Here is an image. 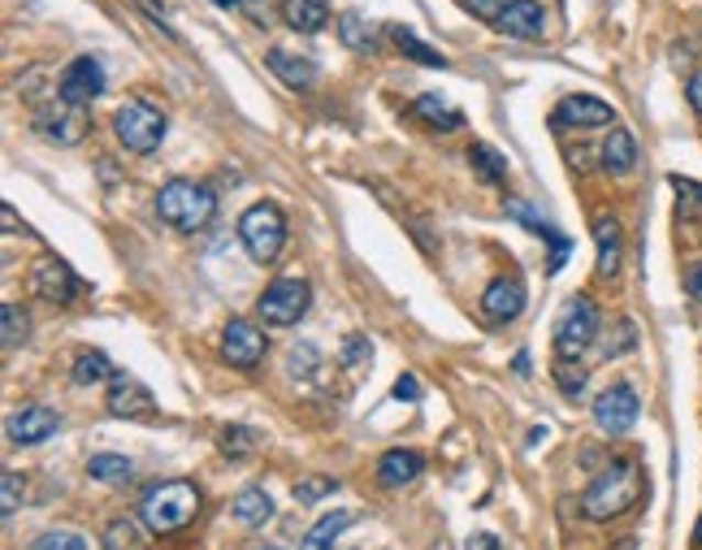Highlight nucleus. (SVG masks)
<instances>
[{
    "instance_id": "f257e3e1",
    "label": "nucleus",
    "mask_w": 702,
    "mask_h": 550,
    "mask_svg": "<svg viewBox=\"0 0 702 550\" xmlns=\"http://www.w3.org/2000/svg\"><path fill=\"white\" fill-rule=\"evenodd\" d=\"M641 469L633 464V460H612L594 482L590 490L581 494V516L585 520H594V525H603V520H616V516H625L633 512L637 503H641Z\"/></svg>"
},
{
    "instance_id": "f03ea898",
    "label": "nucleus",
    "mask_w": 702,
    "mask_h": 550,
    "mask_svg": "<svg viewBox=\"0 0 702 550\" xmlns=\"http://www.w3.org/2000/svg\"><path fill=\"white\" fill-rule=\"evenodd\" d=\"M200 516V490L191 482H161L140 498V520L147 534H183L191 520Z\"/></svg>"
},
{
    "instance_id": "7ed1b4c3",
    "label": "nucleus",
    "mask_w": 702,
    "mask_h": 550,
    "mask_svg": "<svg viewBox=\"0 0 702 550\" xmlns=\"http://www.w3.org/2000/svg\"><path fill=\"white\" fill-rule=\"evenodd\" d=\"M217 212V196H212L205 183H191V178H174L156 191V217L183 234H196L205 230Z\"/></svg>"
},
{
    "instance_id": "20e7f679",
    "label": "nucleus",
    "mask_w": 702,
    "mask_h": 550,
    "mask_svg": "<svg viewBox=\"0 0 702 550\" xmlns=\"http://www.w3.org/2000/svg\"><path fill=\"white\" fill-rule=\"evenodd\" d=\"M239 243L256 265H274L286 248V212L278 205H252L239 217Z\"/></svg>"
},
{
    "instance_id": "39448f33",
    "label": "nucleus",
    "mask_w": 702,
    "mask_h": 550,
    "mask_svg": "<svg viewBox=\"0 0 702 550\" xmlns=\"http://www.w3.org/2000/svg\"><path fill=\"white\" fill-rule=\"evenodd\" d=\"M113 135L127 152L147 156L161 147L165 139V113L152 105V100H127L118 113H113Z\"/></svg>"
},
{
    "instance_id": "423d86ee",
    "label": "nucleus",
    "mask_w": 702,
    "mask_h": 550,
    "mask_svg": "<svg viewBox=\"0 0 702 550\" xmlns=\"http://www.w3.org/2000/svg\"><path fill=\"white\" fill-rule=\"evenodd\" d=\"M556 355L560 360H577L585 346L599 339V304L594 295H572L556 317Z\"/></svg>"
},
{
    "instance_id": "0eeeda50",
    "label": "nucleus",
    "mask_w": 702,
    "mask_h": 550,
    "mask_svg": "<svg viewBox=\"0 0 702 550\" xmlns=\"http://www.w3.org/2000/svg\"><path fill=\"white\" fill-rule=\"evenodd\" d=\"M308 304H312V290H308L304 277H274V282L261 290V299H256V317H261L265 326H274V330H286V326L304 321Z\"/></svg>"
},
{
    "instance_id": "6e6552de",
    "label": "nucleus",
    "mask_w": 702,
    "mask_h": 550,
    "mask_svg": "<svg viewBox=\"0 0 702 550\" xmlns=\"http://www.w3.org/2000/svg\"><path fill=\"white\" fill-rule=\"evenodd\" d=\"M637 416H641V399H637V391H633L629 382H612V386L594 399V425H599V433H607V438H625L633 425H637Z\"/></svg>"
},
{
    "instance_id": "1a4fd4ad",
    "label": "nucleus",
    "mask_w": 702,
    "mask_h": 550,
    "mask_svg": "<svg viewBox=\"0 0 702 550\" xmlns=\"http://www.w3.org/2000/svg\"><path fill=\"white\" fill-rule=\"evenodd\" d=\"M31 290H35V299H44V304H53V308H70L74 299H78V290H83V282L74 277V270L66 261L40 256V261L31 265Z\"/></svg>"
},
{
    "instance_id": "9d476101",
    "label": "nucleus",
    "mask_w": 702,
    "mask_h": 550,
    "mask_svg": "<svg viewBox=\"0 0 702 550\" xmlns=\"http://www.w3.org/2000/svg\"><path fill=\"white\" fill-rule=\"evenodd\" d=\"M35 131L48 139V143L74 147V143H83V135H87V109L66 105V100L57 96V100H48V105L35 109Z\"/></svg>"
},
{
    "instance_id": "9b49d317",
    "label": "nucleus",
    "mask_w": 702,
    "mask_h": 550,
    "mask_svg": "<svg viewBox=\"0 0 702 550\" xmlns=\"http://www.w3.org/2000/svg\"><path fill=\"white\" fill-rule=\"evenodd\" d=\"M265 334H261V326H252V321H243V317H234V321H226V330H221V360L230 364V369H256L261 360H265Z\"/></svg>"
},
{
    "instance_id": "f8f14e48",
    "label": "nucleus",
    "mask_w": 702,
    "mask_h": 550,
    "mask_svg": "<svg viewBox=\"0 0 702 550\" xmlns=\"http://www.w3.org/2000/svg\"><path fill=\"white\" fill-rule=\"evenodd\" d=\"M100 91H105V66H100V57H74L70 66L62 69V78H57V96H62L66 105H78V109H87Z\"/></svg>"
},
{
    "instance_id": "ddd939ff",
    "label": "nucleus",
    "mask_w": 702,
    "mask_h": 550,
    "mask_svg": "<svg viewBox=\"0 0 702 550\" xmlns=\"http://www.w3.org/2000/svg\"><path fill=\"white\" fill-rule=\"evenodd\" d=\"M105 408H109L113 416H122V420H152V416H156V399H152V391L143 386L140 377L118 373V377L109 382Z\"/></svg>"
},
{
    "instance_id": "4468645a",
    "label": "nucleus",
    "mask_w": 702,
    "mask_h": 550,
    "mask_svg": "<svg viewBox=\"0 0 702 550\" xmlns=\"http://www.w3.org/2000/svg\"><path fill=\"white\" fill-rule=\"evenodd\" d=\"M53 433H57V413L44 408V404H22V408H13L9 420H4V438H9L13 447H35V442H44V438H53Z\"/></svg>"
},
{
    "instance_id": "2eb2a0df",
    "label": "nucleus",
    "mask_w": 702,
    "mask_h": 550,
    "mask_svg": "<svg viewBox=\"0 0 702 550\" xmlns=\"http://www.w3.org/2000/svg\"><path fill=\"white\" fill-rule=\"evenodd\" d=\"M525 312V282L520 277H494L482 295V317L491 326H507Z\"/></svg>"
},
{
    "instance_id": "dca6fc26",
    "label": "nucleus",
    "mask_w": 702,
    "mask_h": 550,
    "mask_svg": "<svg viewBox=\"0 0 702 550\" xmlns=\"http://www.w3.org/2000/svg\"><path fill=\"white\" fill-rule=\"evenodd\" d=\"M616 122V113H612V105L607 100H599V96H563L560 109H556V127H577V131H594V127H612Z\"/></svg>"
},
{
    "instance_id": "f3484780",
    "label": "nucleus",
    "mask_w": 702,
    "mask_h": 550,
    "mask_svg": "<svg viewBox=\"0 0 702 550\" xmlns=\"http://www.w3.org/2000/svg\"><path fill=\"white\" fill-rule=\"evenodd\" d=\"M594 248H599V261H594L599 277L621 274V256H625V226H621L612 212L594 217Z\"/></svg>"
},
{
    "instance_id": "a211bd4d",
    "label": "nucleus",
    "mask_w": 702,
    "mask_h": 550,
    "mask_svg": "<svg viewBox=\"0 0 702 550\" xmlns=\"http://www.w3.org/2000/svg\"><path fill=\"white\" fill-rule=\"evenodd\" d=\"M494 26H498V35H507V40H542V35H547V13H542L538 0H512L507 13H503Z\"/></svg>"
},
{
    "instance_id": "6ab92c4d",
    "label": "nucleus",
    "mask_w": 702,
    "mask_h": 550,
    "mask_svg": "<svg viewBox=\"0 0 702 550\" xmlns=\"http://www.w3.org/2000/svg\"><path fill=\"white\" fill-rule=\"evenodd\" d=\"M265 66L270 74L286 82L290 91H312L317 87V66L308 62V57H295V53H286V48H270L265 53Z\"/></svg>"
},
{
    "instance_id": "aec40b11",
    "label": "nucleus",
    "mask_w": 702,
    "mask_h": 550,
    "mask_svg": "<svg viewBox=\"0 0 702 550\" xmlns=\"http://www.w3.org/2000/svg\"><path fill=\"white\" fill-rule=\"evenodd\" d=\"M425 469V460L417 451H408V447H395V451H386L382 460H377V482L386 485V490H399V485L417 482Z\"/></svg>"
},
{
    "instance_id": "412c9836",
    "label": "nucleus",
    "mask_w": 702,
    "mask_h": 550,
    "mask_svg": "<svg viewBox=\"0 0 702 550\" xmlns=\"http://www.w3.org/2000/svg\"><path fill=\"white\" fill-rule=\"evenodd\" d=\"M282 22L299 35H317L330 22V4L326 0H282Z\"/></svg>"
},
{
    "instance_id": "4be33fe9",
    "label": "nucleus",
    "mask_w": 702,
    "mask_h": 550,
    "mask_svg": "<svg viewBox=\"0 0 702 550\" xmlns=\"http://www.w3.org/2000/svg\"><path fill=\"white\" fill-rule=\"evenodd\" d=\"M603 169L616 174V178H625V174L637 169V139H633V131L612 127V135L603 139Z\"/></svg>"
},
{
    "instance_id": "5701e85b",
    "label": "nucleus",
    "mask_w": 702,
    "mask_h": 550,
    "mask_svg": "<svg viewBox=\"0 0 702 550\" xmlns=\"http://www.w3.org/2000/svg\"><path fill=\"white\" fill-rule=\"evenodd\" d=\"M234 520L239 525H248V529H261V525H270L274 520V498L261 490V485H248V490H239L234 494Z\"/></svg>"
},
{
    "instance_id": "b1692460",
    "label": "nucleus",
    "mask_w": 702,
    "mask_h": 550,
    "mask_svg": "<svg viewBox=\"0 0 702 550\" xmlns=\"http://www.w3.org/2000/svg\"><path fill=\"white\" fill-rule=\"evenodd\" d=\"M351 525H355V512H330L299 538V550H334V542L348 534Z\"/></svg>"
},
{
    "instance_id": "393cba45",
    "label": "nucleus",
    "mask_w": 702,
    "mask_h": 550,
    "mask_svg": "<svg viewBox=\"0 0 702 550\" xmlns=\"http://www.w3.org/2000/svg\"><path fill=\"white\" fill-rule=\"evenodd\" d=\"M143 525L140 516H113L100 534V547L105 550H147V538H143Z\"/></svg>"
},
{
    "instance_id": "a878e982",
    "label": "nucleus",
    "mask_w": 702,
    "mask_h": 550,
    "mask_svg": "<svg viewBox=\"0 0 702 550\" xmlns=\"http://www.w3.org/2000/svg\"><path fill=\"white\" fill-rule=\"evenodd\" d=\"M334 26H339V40L348 44L351 53H377V31H373V22L364 18V13H355V9H348V13H339L334 18Z\"/></svg>"
},
{
    "instance_id": "bb28decb",
    "label": "nucleus",
    "mask_w": 702,
    "mask_h": 550,
    "mask_svg": "<svg viewBox=\"0 0 702 550\" xmlns=\"http://www.w3.org/2000/svg\"><path fill=\"white\" fill-rule=\"evenodd\" d=\"M386 31H391V44H395V48H399L404 57H413L417 66H429V69H442V66H447V57H442V53H434L429 44H421L413 26H404V22H395V26H386Z\"/></svg>"
},
{
    "instance_id": "cd10ccee",
    "label": "nucleus",
    "mask_w": 702,
    "mask_h": 550,
    "mask_svg": "<svg viewBox=\"0 0 702 550\" xmlns=\"http://www.w3.org/2000/svg\"><path fill=\"white\" fill-rule=\"evenodd\" d=\"M413 109H417V118H421V122L438 127V131H456V127H464V113H460L447 96H434V91H429V96H421Z\"/></svg>"
},
{
    "instance_id": "c85d7f7f",
    "label": "nucleus",
    "mask_w": 702,
    "mask_h": 550,
    "mask_svg": "<svg viewBox=\"0 0 702 550\" xmlns=\"http://www.w3.org/2000/svg\"><path fill=\"white\" fill-rule=\"evenodd\" d=\"M87 477L91 482H105V485H122L135 477V464L127 460V455H109V451H100V455H91L87 460Z\"/></svg>"
},
{
    "instance_id": "c756f323",
    "label": "nucleus",
    "mask_w": 702,
    "mask_h": 550,
    "mask_svg": "<svg viewBox=\"0 0 702 550\" xmlns=\"http://www.w3.org/2000/svg\"><path fill=\"white\" fill-rule=\"evenodd\" d=\"M70 377L78 386H96V382H113L118 373H113V364H109L105 351H78V355H74Z\"/></svg>"
},
{
    "instance_id": "7c9ffc66",
    "label": "nucleus",
    "mask_w": 702,
    "mask_h": 550,
    "mask_svg": "<svg viewBox=\"0 0 702 550\" xmlns=\"http://www.w3.org/2000/svg\"><path fill=\"white\" fill-rule=\"evenodd\" d=\"M469 165H473L478 178L491 183V187H503V183H507V161L494 152L491 143H473V147H469Z\"/></svg>"
},
{
    "instance_id": "2f4dec72",
    "label": "nucleus",
    "mask_w": 702,
    "mask_h": 550,
    "mask_svg": "<svg viewBox=\"0 0 702 550\" xmlns=\"http://www.w3.org/2000/svg\"><path fill=\"white\" fill-rule=\"evenodd\" d=\"M551 373H556V386H560V395L568 404H577V399L585 395V377H590V373H585L577 360H556Z\"/></svg>"
},
{
    "instance_id": "473e14b6",
    "label": "nucleus",
    "mask_w": 702,
    "mask_h": 550,
    "mask_svg": "<svg viewBox=\"0 0 702 550\" xmlns=\"http://www.w3.org/2000/svg\"><path fill=\"white\" fill-rule=\"evenodd\" d=\"M26 330H31V326H26V312H22L18 304H4V308H0V343L13 351V346L26 343Z\"/></svg>"
},
{
    "instance_id": "72a5a7b5",
    "label": "nucleus",
    "mask_w": 702,
    "mask_h": 550,
    "mask_svg": "<svg viewBox=\"0 0 702 550\" xmlns=\"http://www.w3.org/2000/svg\"><path fill=\"white\" fill-rule=\"evenodd\" d=\"M668 183H672V191H677V212H681V217H702V183L681 178V174H672Z\"/></svg>"
},
{
    "instance_id": "f704fd0d",
    "label": "nucleus",
    "mask_w": 702,
    "mask_h": 550,
    "mask_svg": "<svg viewBox=\"0 0 702 550\" xmlns=\"http://www.w3.org/2000/svg\"><path fill=\"white\" fill-rule=\"evenodd\" d=\"M31 550H91L87 547V538H78L70 529H48V534H40Z\"/></svg>"
},
{
    "instance_id": "c9c22d12",
    "label": "nucleus",
    "mask_w": 702,
    "mask_h": 550,
    "mask_svg": "<svg viewBox=\"0 0 702 550\" xmlns=\"http://www.w3.org/2000/svg\"><path fill=\"white\" fill-rule=\"evenodd\" d=\"M217 447H221L226 455H248V451L256 447V433H252V429H243V425H230V429H221Z\"/></svg>"
},
{
    "instance_id": "e433bc0d",
    "label": "nucleus",
    "mask_w": 702,
    "mask_h": 550,
    "mask_svg": "<svg viewBox=\"0 0 702 550\" xmlns=\"http://www.w3.org/2000/svg\"><path fill=\"white\" fill-rule=\"evenodd\" d=\"M18 507H22V477H18V473H4V477H0V512H4V520L18 516Z\"/></svg>"
},
{
    "instance_id": "4c0bfd02",
    "label": "nucleus",
    "mask_w": 702,
    "mask_h": 550,
    "mask_svg": "<svg viewBox=\"0 0 702 550\" xmlns=\"http://www.w3.org/2000/svg\"><path fill=\"white\" fill-rule=\"evenodd\" d=\"M460 4H464V13H473L478 22H498L512 0H460Z\"/></svg>"
},
{
    "instance_id": "58836bf2",
    "label": "nucleus",
    "mask_w": 702,
    "mask_h": 550,
    "mask_svg": "<svg viewBox=\"0 0 702 550\" xmlns=\"http://www.w3.org/2000/svg\"><path fill=\"white\" fill-rule=\"evenodd\" d=\"M334 485L339 482H330V477H308V482L295 485V498H299V503H317V498H321V494H330Z\"/></svg>"
},
{
    "instance_id": "ea45409f",
    "label": "nucleus",
    "mask_w": 702,
    "mask_h": 550,
    "mask_svg": "<svg viewBox=\"0 0 702 550\" xmlns=\"http://www.w3.org/2000/svg\"><path fill=\"white\" fill-rule=\"evenodd\" d=\"M637 346V326L633 321H616V343H607V355H629Z\"/></svg>"
},
{
    "instance_id": "a19ab883",
    "label": "nucleus",
    "mask_w": 702,
    "mask_h": 550,
    "mask_svg": "<svg viewBox=\"0 0 702 550\" xmlns=\"http://www.w3.org/2000/svg\"><path fill=\"white\" fill-rule=\"evenodd\" d=\"M286 364H290V373H295V377H299V373H312V369H317V351H312V346H308V343H304V346H295Z\"/></svg>"
},
{
    "instance_id": "79ce46f5",
    "label": "nucleus",
    "mask_w": 702,
    "mask_h": 550,
    "mask_svg": "<svg viewBox=\"0 0 702 550\" xmlns=\"http://www.w3.org/2000/svg\"><path fill=\"white\" fill-rule=\"evenodd\" d=\"M369 355H373V351H369V343H364L360 334H351L348 343H343V360H348V364H360V360H369Z\"/></svg>"
},
{
    "instance_id": "37998d69",
    "label": "nucleus",
    "mask_w": 702,
    "mask_h": 550,
    "mask_svg": "<svg viewBox=\"0 0 702 550\" xmlns=\"http://www.w3.org/2000/svg\"><path fill=\"white\" fill-rule=\"evenodd\" d=\"M395 399H421V386H417L413 373H404V377L395 382Z\"/></svg>"
},
{
    "instance_id": "c03bdc74",
    "label": "nucleus",
    "mask_w": 702,
    "mask_h": 550,
    "mask_svg": "<svg viewBox=\"0 0 702 550\" xmlns=\"http://www.w3.org/2000/svg\"><path fill=\"white\" fill-rule=\"evenodd\" d=\"M685 100H690V109H694V113L702 118V69L694 74V78H690V82H685Z\"/></svg>"
},
{
    "instance_id": "a18cd8bd",
    "label": "nucleus",
    "mask_w": 702,
    "mask_h": 550,
    "mask_svg": "<svg viewBox=\"0 0 702 550\" xmlns=\"http://www.w3.org/2000/svg\"><path fill=\"white\" fill-rule=\"evenodd\" d=\"M460 550H503V542H498L494 534H473Z\"/></svg>"
},
{
    "instance_id": "49530a36",
    "label": "nucleus",
    "mask_w": 702,
    "mask_h": 550,
    "mask_svg": "<svg viewBox=\"0 0 702 550\" xmlns=\"http://www.w3.org/2000/svg\"><path fill=\"white\" fill-rule=\"evenodd\" d=\"M685 290H690V299L702 304V261L699 265H690V274H685Z\"/></svg>"
},
{
    "instance_id": "de8ad7c7",
    "label": "nucleus",
    "mask_w": 702,
    "mask_h": 550,
    "mask_svg": "<svg viewBox=\"0 0 702 550\" xmlns=\"http://www.w3.org/2000/svg\"><path fill=\"white\" fill-rule=\"evenodd\" d=\"M637 547V542H633V538H625V542H621V547H612V550H633Z\"/></svg>"
},
{
    "instance_id": "09e8293b",
    "label": "nucleus",
    "mask_w": 702,
    "mask_h": 550,
    "mask_svg": "<svg viewBox=\"0 0 702 550\" xmlns=\"http://www.w3.org/2000/svg\"><path fill=\"white\" fill-rule=\"evenodd\" d=\"M212 4H221V9H234V4H239V0H212Z\"/></svg>"
},
{
    "instance_id": "8fccbe9b",
    "label": "nucleus",
    "mask_w": 702,
    "mask_h": 550,
    "mask_svg": "<svg viewBox=\"0 0 702 550\" xmlns=\"http://www.w3.org/2000/svg\"><path fill=\"white\" fill-rule=\"evenodd\" d=\"M694 542L702 547V520H699V529H694Z\"/></svg>"
},
{
    "instance_id": "3c124183",
    "label": "nucleus",
    "mask_w": 702,
    "mask_h": 550,
    "mask_svg": "<svg viewBox=\"0 0 702 550\" xmlns=\"http://www.w3.org/2000/svg\"><path fill=\"white\" fill-rule=\"evenodd\" d=\"M256 550H282V547H256Z\"/></svg>"
}]
</instances>
